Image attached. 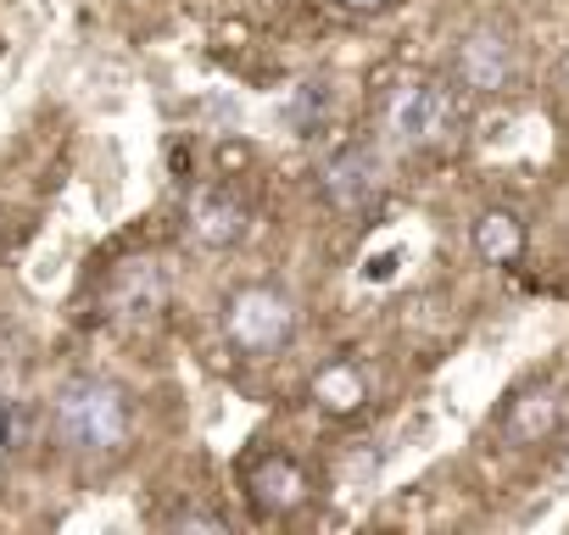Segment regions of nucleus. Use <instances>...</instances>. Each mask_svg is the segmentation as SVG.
<instances>
[{"label":"nucleus","mask_w":569,"mask_h":535,"mask_svg":"<svg viewBox=\"0 0 569 535\" xmlns=\"http://www.w3.org/2000/svg\"><path fill=\"white\" fill-rule=\"evenodd\" d=\"M336 7H341V12H386L391 0H336Z\"/></svg>","instance_id":"4468645a"},{"label":"nucleus","mask_w":569,"mask_h":535,"mask_svg":"<svg viewBox=\"0 0 569 535\" xmlns=\"http://www.w3.org/2000/svg\"><path fill=\"white\" fill-rule=\"evenodd\" d=\"M558 413H563L558 391L536 385V391H525L519 402H508V413H502V435H508V441H519V446H536L541 435H552Z\"/></svg>","instance_id":"9b49d317"},{"label":"nucleus","mask_w":569,"mask_h":535,"mask_svg":"<svg viewBox=\"0 0 569 535\" xmlns=\"http://www.w3.org/2000/svg\"><path fill=\"white\" fill-rule=\"evenodd\" d=\"M223 335H229L234 352L268 357V352H279L284 341L297 335V307H291V296H279L268 285H246L223 307Z\"/></svg>","instance_id":"f03ea898"},{"label":"nucleus","mask_w":569,"mask_h":535,"mask_svg":"<svg viewBox=\"0 0 569 535\" xmlns=\"http://www.w3.org/2000/svg\"><path fill=\"white\" fill-rule=\"evenodd\" d=\"M313 402H319V413H330V418H352V413L369 402L363 369H358V363H325V369L313 374Z\"/></svg>","instance_id":"9d476101"},{"label":"nucleus","mask_w":569,"mask_h":535,"mask_svg":"<svg viewBox=\"0 0 569 535\" xmlns=\"http://www.w3.org/2000/svg\"><path fill=\"white\" fill-rule=\"evenodd\" d=\"M380 179H386V157H380L369 140H352V145H341V151L325 162L319 190H325L330 206L358 212V206H369V201L380 195Z\"/></svg>","instance_id":"20e7f679"},{"label":"nucleus","mask_w":569,"mask_h":535,"mask_svg":"<svg viewBox=\"0 0 569 535\" xmlns=\"http://www.w3.org/2000/svg\"><path fill=\"white\" fill-rule=\"evenodd\" d=\"M57 435L73 452H118L129 441V396L96 374L68 380L57 391Z\"/></svg>","instance_id":"f257e3e1"},{"label":"nucleus","mask_w":569,"mask_h":535,"mask_svg":"<svg viewBox=\"0 0 569 535\" xmlns=\"http://www.w3.org/2000/svg\"><path fill=\"white\" fill-rule=\"evenodd\" d=\"M397 262H402V251H397V245H391V251H380V256H363L358 280H363V285H391V280H397Z\"/></svg>","instance_id":"f8f14e48"},{"label":"nucleus","mask_w":569,"mask_h":535,"mask_svg":"<svg viewBox=\"0 0 569 535\" xmlns=\"http://www.w3.org/2000/svg\"><path fill=\"white\" fill-rule=\"evenodd\" d=\"M458 79H463V90H475V95H497L508 79H513V40L502 34V29H491V23H480V29H469L463 40H458Z\"/></svg>","instance_id":"423d86ee"},{"label":"nucleus","mask_w":569,"mask_h":535,"mask_svg":"<svg viewBox=\"0 0 569 535\" xmlns=\"http://www.w3.org/2000/svg\"><path fill=\"white\" fill-rule=\"evenodd\" d=\"M168 307V268L157 256H129L107 280V313L123 324H151Z\"/></svg>","instance_id":"39448f33"},{"label":"nucleus","mask_w":569,"mask_h":535,"mask_svg":"<svg viewBox=\"0 0 569 535\" xmlns=\"http://www.w3.org/2000/svg\"><path fill=\"white\" fill-rule=\"evenodd\" d=\"M246 491L257 502V513L268 518H284V513H297L308 502V474L297 457H284V452H262L251 468H246Z\"/></svg>","instance_id":"0eeeda50"},{"label":"nucleus","mask_w":569,"mask_h":535,"mask_svg":"<svg viewBox=\"0 0 569 535\" xmlns=\"http://www.w3.org/2000/svg\"><path fill=\"white\" fill-rule=\"evenodd\" d=\"M558 79H563V90H569V51H563V62H558Z\"/></svg>","instance_id":"2eb2a0df"},{"label":"nucleus","mask_w":569,"mask_h":535,"mask_svg":"<svg viewBox=\"0 0 569 535\" xmlns=\"http://www.w3.org/2000/svg\"><path fill=\"white\" fill-rule=\"evenodd\" d=\"M184 218H190V240L207 245V251H229V245L246 240V206H240L229 190H218V184L196 190Z\"/></svg>","instance_id":"6e6552de"},{"label":"nucleus","mask_w":569,"mask_h":535,"mask_svg":"<svg viewBox=\"0 0 569 535\" xmlns=\"http://www.w3.org/2000/svg\"><path fill=\"white\" fill-rule=\"evenodd\" d=\"M525 218L519 212H508V206H491V212H480V223H475V251L491 262V268H513L519 256H525Z\"/></svg>","instance_id":"1a4fd4ad"},{"label":"nucleus","mask_w":569,"mask_h":535,"mask_svg":"<svg viewBox=\"0 0 569 535\" xmlns=\"http://www.w3.org/2000/svg\"><path fill=\"white\" fill-rule=\"evenodd\" d=\"M173 529H212V535H223V518L201 513V507H184V513H173Z\"/></svg>","instance_id":"ddd939ff"},{"label":"nucleus","mask_w":569,"mask_h":535,"mask_svg":"<svg viewBox=\"0 0 569 535\" xmlns=\"http://www.w3.org/2000/svg\"><path fill=\"white\" fill-rule=\"evenodd\" d=\"M391 134L402 145H436L452 123V90L441 79H413L391 95V112H386Z\"/></svg>","instance_id":"7ed1b4c3"}]
</instances>
